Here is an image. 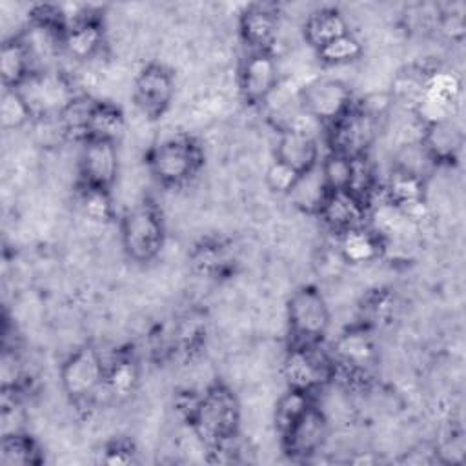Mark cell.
I'll return each mask as SVG.
<instances>
[{
    "mask_svg": "<svg viewBox=\"0 0 466 466\" xmlns=\"http://www.w3.org/2000/svg\"><path fill=\"white\" fill-rule=\"evenodd\" d=\"M173 98V76L160 64L146 66L135 80V102L138 109L155 118L160 116Z\"/></svg>",
    "mask_w": 466,
    "mask_h": 466,
    "instance_id": "7c38bea8",
    "label": "cell"
},
{
    "mask_svg": "<svg viewBox=\"0 0 466 466\" xmlns=\"http://www.w3.org/2000/svg\"><path fill=\"white\" fill-rule=\"evenodd\" d=\"M107 366L100 359L98 351L91 346H84L69 355L62 366V384L67 395L76 400L89 399L106 382Z\"/></svg>",
    "mask_w": 466,
    "mask_h": 466,
    "instance_id": "ba28073f",
    "label": "cell"
},
{
    "mask_svg": "<svg viewBox=\"0 0 466 466\" xmlns=\"http://www.w3.org/2000/svg\"><path fill=\"white\" fill-rule=\"evenodd\" d=\"M360 53H362L360 42H359L353 35H350V33H346V35H342V36L331 40L329 44H326L324 47H320V49L317 51V55H319V58H320L322 62H326V64H335V66L348 64V62L359 58Z\"/></svg>",
    "mask_w": 466,
    "mask_h": 466,
    "instance_id": "d4e9b609",
    "label": "cell"
},
{
    "mask_svg": "<svg viewBox=\"0 0 466 466\" xmlns=\"http://www.w3.org/2000/svg\"><path fill=\"white\" fill-rule=\"evenodd\" d=\"M238 419V402L222 384L209 386L191 411V424L198 439L218 451L235 437Z\"/></svg>",
    "mask_w": 466,
    "mask_h": 466,
    "instance_id": "6da1fadb",
    "label": "cell"
},
{
    "mask_svg": "<svg viewBox=\"0 0 466 466\" xmlns=\"http://www.w3.org/2000/svg\"><path fill=\"white\" fill-rule=\"evenodd\" d=\"M0 115H2V126L5 129H16V127L24 126L29 118H33L29 113V107L25 106V102L16 87L4 89Z\"/></svg>",
    "mask_w": 466,
    "mask_h": 466,
    "instance_id": "4316f807",
    "label": "cell"
},
{
    "mask_svg": "<svg viewBox=\"0 0 466 466\" xmlns=\"http://www.w3.org/2000/svg\"><path fill=\"white\" fill-rule=\"evenodd\" d=\"M317 157H319V147L313 135L295 131V129L280 131L277 151H275L277 162L291 167L299 175H306L308 171L317 167Z\"/></svg>",
    "mask_w": 466,
    "mask_h": 466,
    "instance_id": "9a60e30c",
    "label": "cell"
},
{
    "mask_svg": "<svg viewBox=\"0 0 466 466\" xmlns=\"http://www.w3.org/2000/svg\"><path fill=\"white\" fill-rule=\"evenodd\" d=\"M16 89L35 118L60 116L76 98L69 82L53 71H35Z\"/></svg>",
    "mask_w": 466,
    "mask_h": 466,
    "instance_id": "277c9868",
    "label": "cell"
},
{
    "mask_svg": "<svg viewBox=\"0 0 466 466\" xmlns=\"http://www.w3.org/2000/svg\"><path fill=\"white\" fill-rule=\"evenodd\" d=\"M118 157L115 142L86 140L80 155V175L84 187L109 191L116 178Z\"/></svg>",
    "mask_w": 466,
    "mask_h": 466,
    "instance_id": "30bf717a",
    "label": "cell"
},
{
    "mask_svg": "<svg viewBox=\"0 0 466 466\" xmlns=\"http://www.w3.org/2000/svg\"><path fill=\"white\" fill-rule=\"evenodd\" d=\"M322 177L326 180V186L329 191H340L350 189L351 184V173H353V158L331 153L320 166Z\"/></svg>",
    "mask_w": 466,
    "mask_h": 466,
    "instance_id": "cb8c5ba5",
    "label": "cell"
},
{
    "mask_svg": "<svg viewBox=\"0 0 466 466\" xmlns=\"http://www.w3.org/2000/svg\"><path fill=\"white\" fill-rule=\"evenodd\" d=\"M238 82L240 91L248 102H268L279 86V69L271 53H249V56L242 62Z\"/></svg>",
    "mask_w": 466,
    "mask_h": 466,
    "instance_id": "8fae6325",
    "label": "cell"
},
{
    "mask_svg": "<svg viewBox=\"0 0 466 466\" xmlns=\"http://www.w3.org/2000/svg\"><path fill=\"white\" fill-rule=\"evenodd\" d=\"M84 211L91 220H106L111 215V202L107 198V191L86 187L82 197Z\"/></svg>",
    "mask_w": 466,
    "mask_h": 466,
    "instance_id": "f1b7e54d",
    "label": "cell"
},
{
    "mask_svg": "<svg viewBox=\"0 0 466 466\" xmlns=\"http://www.w3.org/2000/svg\"><path fill=\"white\" fill-rule=\"evenodd\" d=\"M122 244L137 262H147L164 244V226L157 208L149 202L133 206L122 218Z\"/></svg>",
    "mask_w": 466,
    "mask_h": 466,
    "instance_id": "3957f363",
    "label": "cell"
},
{
    "mask_svg": "<svg viewBox=\"0 0 466 466\" xmlns=\"http://www.w3.org/2000/svg\"><path fill=\"white\" fill-rule=\"evenodd\" d=\"M317 346H291L284 360V377L291 390L311 393L333 377L331 359Z\"/></svg>",
    "mask_w": 466,
    "mask_h": 466,
    "instance_id": "52a82bcc",
    "label": "cell"
},
{
    "mask_svg": "<svg viewBox=\"0 0 466 466\" xmlns=\"http://www.w3.org/2000/svg\"><path fill=\"white\" fill-rule=\"evenodd\" d=\"M288 322L293 346H315L329 326V309L322 293L313 286L299 288L288 302Z\"/></svg>",
    "mask_w": 466,
    "mask_h": 466,
    "instance_id": "7a4b0ae2",
    "label": "cell"
},
{
    "mask_svg": "<svg viewBox=\"0 0 466 466\" xmlns=\"http://www.w3.org/2000/svg\"><path fill=\"white\" fill-rule=\"evenodd\" d=\"M326 437L328 419L320 408L311 404L282 435V444L289 455L306 459L322 448Z\"/></svg>",
    "mask_w": 466,
    "mask_h": 466,
    "instance_id": "4fadbf2b",
    "label": "cell"
},
{
    "mask_svg": "<svg viewBox=\"0 0 466 466\" xmlns=\"http://www.w3.org/2000/svg\"><path fill=\"white\" fill-rule=\"evenodd\" d=\"M350 33L344 16L331 7H324L320 11H315L308 16L304 25V38L315 51L329 44L331 40Z\"/></svg>",
    "mask_w": 466,
    "mask_h": 466,
    "instance_id": "e0dca14e",
    "label": "cell"
},
{
    "mask_svg": "<svg viewBox=\"0 0 466 466\" xmlns=\"http://www.w3.org/2000/svg\"><path fill=\"white\" fill-rule=\"evenodd\" d=\"M309 395L311 393H308V391L289 388V391L284 397H280V400L277 402V408H275V428H277L280 437L311 406Z\"/></svg>",
    "mask_w": 466,
    "mask_h": 466,
    "instance_id": "603a6c76",
    "label": "cell"
},
{
    "mask_svg": "<svg viewBox=\"0 0 466 466\" xmlns=\"http://www.w3.org/2000/svg\"><path fill=\"white\" fill-rule=\"evenodd\" d=\"M331 153L350 158L366 157L375 138V115L364 107L351 106L344 115L329 124Z\"/></svg>",
    "mask_w": 466,
    "mask_h": 466,
    "instance_id": "8992f818",
    "label": "cell"
},
{
    "mask_svg": "<svg viewBox=\"0 0 466 466\" xmlns=\"http://www.w3.org/2000/svg\"><path fill=\"white\" fill-rule=\"evenodd\" d=\"M324 222L339 235L364 228L368 215V202L351 191H329L319 209Z\"/></svg>",
    "mask_w": 466,
    "mask_h": 466,
    "instance_id": "5bb4252c",
    "label": "cell"
},
{
    "mask_svg": "<svg viewBox=\"0 0 466 466\" xmlns=\"http://www.w3.org/2000/svg\"><path fill=\"white\" fill-rule=\"evenodd\" d=\"M124 131L122 113L107 102H93L87 124H86V140H109L115 142Z\"/></svg>",
    "mask_w": 466,
    "mask_h": 466,
    "instance_id": "ffe728a7",
    "label": "cell"
},
{
    "mask_svg": "<svg viewBox=\"0 0 466 466\" xmlns=\"http://www.w3.org/2000/svg\"><path fill=\"white\" fill-rule=\"evenodd\" d=\"M273 15L275 13L266 5H251L242 15L240 33L251 53L269 51L277 33V20Z\"/></svg>",
    "mask_w": 466,
    "mask_h": 466,
    "instance_id": "2e32d148",
    "label": "cell"
},
{
    "mask_svg": "<svg viewBox=\"0 0 466 466\" xmlns=\"http://www.w3.org/2000/svg\"><path fill=\"white\" fill-rule=\"evenodd\" d=\"M202 164L200 146L189 137H173L158 144L149 158L153 175L167 186L189 180Z\"/></svg>",
    "mask_w": 466,
    "mask_h": 466,
    "instance_id": "5b68a950",
    "label": "cell"
},
{
    "mask_svg": "<svg viewBox=\"0 0 466 466\" xmlns=\"http://www.w3.org/2000/svg\"><path fill=\"white\" fill-rule=\"evenodd\" d=\"M4 464H31L36 462L35 442L20 433H9L2 439V457Z\"/></svg>",
    "mask_w": 466,
    "mask_h": 466,
    "instance_id": "484cf974",
    "label": "cell"
},
{
    "mask_svg": "<svg viewBox=\"0 0 466 466\" xmlns=\"http://www.w3.org/2000/svg\"><path fill=\"white\" fill-rule=\"evenodd\" d=\"M135 380H137V371H135L133 362L127 359H118L106 371L107 386L115 393H120V395L129 393V390H133V386H135Z\"/></svg>",
    "mask_w": 466,
    "mask_h": 466,
    "instance_id": "83f0119b",
    "label": "cell"
},
{
    "mask_svg": "<svg viewBox=\"0 0 466 466\" xmlns=\"http://www.w3.org/2000/svg\"><path fill=\"white\" fill-rule=\"evenodd\" d=\"M300 107L317 122H335L351 104L350 87L337 78H319L302 87L299 95Z\"/></svg>",
    "mask_w": 466,
    "mask_h": 466,
    "instance_id": "9c48e42d",
    "label": "cell"
},
{
    "mask_svg": "<svg viewBox=\"0 0 466 466\" xmlns=\"http://www.w3.org/2000/svg\"><path fill=\"white\" fill-rule=\"evenodd\" d=\"M337 353L346 366H350L351 370H359L366 366V362L371 359L373 344L364 331H350L339 339Z\"/></svg>",
    "mask_w": 466,
    "mask_h": 466,
    "instance_id": "7402d4cb",
    "label": "cell"
},
{
    "mask_svg": "<svg viewBox=\"0 0 466 466\" xmlns=\"http://www.w3.org/2000/svg\"><path fill=\"white\" fill-rule=\"evenodd\" d=\"M302 175H299L297 171H293L291 167L280 164V162H273L271 167L268 169V175H266V180H268V186L277 191V193H291V189L295 187V184L299 182Z\"/></svg>",
    "mask_w": 466,
    "mask_h": 466,
    "instance_id": "f546056e",
    "label": "cell"
},
{
    "mask_svg": "<svg viewBox=\"0 0 466 466\" xmlns=\"http://www.w3.org/2000/svg\"><path fill=\"white\" fill-rule=\"evenodd\" d=\"M0 69L4 86L9 89L18 87L29 75L35 73L31 55L22 38L4 42L0 55Z\"/></svg>",
    "mask_w": 466,
    "mask_h": 466,
    "instance_id": "ac0fdd59",
    "label": "cell"
},
{
    "mask_svg": "<svg viewBox=\"0 0 466 466\" xmlns=\"http://www.w3.org/2000/svg\"><path fill=\"white\" fill-rule=\"evenodd\" d=\"M379 235L366 228H357L340 235V253L348 262H368L379 255Z\"/></svg>",
    "mask_w": 466,
    "mask_h": 466,
    "instance_id": "44dd1931",
    "label": "cell"
},
{
    "mask_svg": "<svg viewBox=\"0 0 466 466\" xmlns=\"http://www.w3.org/2000/svg\"><path fill=\"white\" fill-rule=\"evenodd\" d=\"M102 44V29L93 15H82L67 25L64 46L76 58H89Z\"/></svg>",
    "mask_w": 466,
    "mask_h": 466,
    "instance_id": "d6986e66",
    "label": "cell"
}]
</instances>
